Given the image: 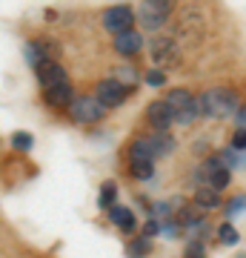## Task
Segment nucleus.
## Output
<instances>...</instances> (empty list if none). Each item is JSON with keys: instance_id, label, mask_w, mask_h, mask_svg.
Here are the masks:
<instances>
[{"instance_id": "16", "label": "nucleus", "mask_w": 246, "mask_h": 258, "mask_svg": "<svg viewBox=\"0 0 246 258\" xmlns=\"http://www.w3.org/2000/svg\"><path fill=\"white\" fill-rule=\"evenodd\" d=\"M129 175L135 181H149L155 175V164L152 161H137V158H129Z\"/></svg>"}, {"instance_id": "6", "label": "nucleus", "mask_w": 246, "mask_h": 258, "mask_svg": "<svg viewBox=\"0 0 246 258\" xmlns=\"http://www.w3.org/2000/svg\"><path fill=\"white\" fill-rule=\"evenodd\" d=\"M129 95L132 92H129L123 83L115 81V78H103L95 86V98H98V103H101L103 109H118V106H123L129 101Z\"/></svg>"}, {"instance_id": "13", "label": "nucleus", "mask_w": 246, "mask_h": 258, "mask_svg": "<svg viewBox=\"0 0 246 258\" xmlns=\"http://www.w3.org/2000/svg\"><path fill=\"white\" fill-rule=\"evenodd\" d=\"M192 201H195V207H198L201 212H212V210L220 207V192H215L212 186H198Z\"/></svg>"}, {"instance_id": "4", "label": "nucleus", "mask_w": 246, "mask_h": 258, "mask_svg": "<svg viewBox=\"0 0 246 258\" xmlns=\"http://www.w3.org/2000/svg\"><path fill=\"white\" fill-rule=\"evenodd\" d=\"M149 55H152V60L157 63V69H172V66H178L181 63V57H183V49H181V43L175 40V37H169V35H155L152 37V43H149Z\"/></svg>"}, {"instance_id": "21", "label": "nucleus", "mask_w": 246, "mask_h": 258, "mask_svg": "<svg viewBox=\"0 0 246 258\" xmlns=\"http://www.w3.org/2000/svg\"><path fill=\"white\" fill-rule=\"evenodd\" d=\"M226 218L232 221V218H237V215H243L246 212V192H240V195H235V198H229L226 201Z\"/></svg>"}, {"instance_id": "12", "label": "nucleus", "mask_w": 246, "mask_h": 258, "mask_svg": "<svg viewBox=\"0 0 246 258\" xmlns=\"http://www.w3.org/2000/svg\"><path fill=\"white\" fill-rule=\"evenodd\" d=\"M112 46H115V52H118V55H123V57L140 55V49H143V35H140L137 29H132V32H123V35H115Z\"/></svg>"}, {"instance_id": "27", "label": "nucleus", "mask_w": 246, "mask_h": 258, "mask_svg": "<svg viewBox=\"0 0 246 258\" xmlns=\"http://www.w3.org/2000/svg\"><path fill=\"white\" fill-rule=\"evenodd\" d=\"M235 123H237V129H246V103L237 109V115H235Z\"/></svg>"}, {"instance_id": "18", "label": "nucleus", "mask_w": 246, "mask_h": 258, "mask_svg": "<svg viewBox=\"0 0 246 258\" xmlns=\"http://www.w3.org/2000/svg\"><path fill=\"white\" fill-rule=\"evenodd\" d=\"M115 81L123 83L129 92H135V86L140 83V75H137L135 66H118V69H115Z\"/></svg>"}, {"instance_id": "20", "label": "nucleus", "mask_w": 246, "mask_h": 258, "mask_svg": "<svg viewBox=\"0 0 246 258\" xmlns=\"http://www.w3.org/2000/svg\"><path fill=\"white\" fill-rule=\"evenodd\" d=\"M9 144L18 149V152H29V149L35 147V138H32V132H23V129H18V132H12Z\"/></svg>"}, {"instance_id": "19", "label": "nucleus", "mask_w": 246, "mask_h": 258, "mask_svg": "<svg viewBox=\"0 0 246 258\" xmlns=\"http://www.w3.org/2000/svg\"><path fill=\"white\" fill-rule=\"evenodd\" d=\"M229 181H232V169L229 166H220V169H215L209 175V181H206V186H212L215 192H220V189H226Z\"/></svg>"}, {"instance_id": "7", "label": "nucleus", "mask_w": 246, "mask_h": 258, "mask_svg": "<svg viewBox=\"0 0 246 258\" xmlns=\"http://www.w3.org/2000/svg\"><path fill=\"white\" fill-rule=\"evenodd\" d=\"M135 9L126 6V3H118V6H109L103 12V29L112 32V35H123V32H132L135 29Z\"/></svg>"}, {"instance_id": "3", "label": "nucleus", "mask_w": 246, "mask_h": 258, "mask_svg": "<svg viewBox=\"0 0 246 258\" xmlns=\"http://www.w3.org/2000/svg\"><path fill=\"white\" fill-rule=\"evenodd\" d=\"M163 101L172 109L175 123H181V126H192L195 120L201 118V103H198L195 95L186 92V89H169Z\"/></svg>"}, {"instance_id": "11", "label": "nucleus", "mask_w": 246, "mask_h": 258, "mask_svg": "<svg viewBox=\"0 0 246 258\" xmlns=\"http://www.w3.org/2000/svg\"><path fill=\"white\" fill-rule=\"evenodd\" d=\"M37 81H40V89H55V86H63V83H72L69 81V72H66L63 66L57 63H46V66H40L37 69Z\"/></svg>"}, {"instance_id": "5", "label": "nucleus", "mask_w": 246, "mask_h": 258, "mask_svg": "<svg viewBox=\"0 0 246 258\" xmlns=\"http://www.w3.org/2000/svg\"><path fill=\"white\" fill-rule=\"evenodd\" d=\"M172 12H175V6L169 3V0H146V3H140V6H137L135 18L140 20V26H143V29L157 32V29L169 20V15H172Z\"/></svg>"}, {"instance_id": "17", "label": "nucleus", "mask_w": 246, "mask_h": 258, "mask_svg": "<svg viewBox=\"0 0 246 258\" xmlns=\"http://www.w3.org/2000/svg\"><path fill=\"white\" fill-rule=\"evenodd\" d=\"M98 207L109 212L112 207H118V184L115 181H106L101 186V195H98Z\"/></svg>"}, {"instance_id": "25", "label": "nucleus", "mask_w": 246, "mask_h": 258, "mask_svg": "<svg viewBox=\"0 0 246 258\" xmlns=\"http://www.w3.org/2000/svg\"><path fill=\"white\" fill-rule=\"evenodd\" d=\"M160 230H163V224L155 221V218H149V221L143 224V232H140V235H146V238H155V235H157Z\"/></svg>"}, {"instance_id": "24", "label": "nucleus", "mask_w": 246, "mask_h": 258, "mask_svg": "<svg viewBox=\"0 0 246 258\" xmlns=\"http://www.w3.org/2000/svg\"><path fill=\"white\" fill-rule=\"evenodd\" d=\"M183 258H206V244H201V241H189V247H186Z\"/></svg>"}, {"instance_id": "22", "label": "nucleus", "mask_w": 246, "mask_h": 258, "mask_svg": "<svg viewBox=\"0 0 246 258\" xmlns=\"http://www.w3.org/2000/svg\"><path fill=\"white\" fill-rule=\"evenodd\" d=\"M218 241H220V244H226V247H229V244H237V241H240V232L232 227V221H226L218 230Z\"/></svg>"}, {"instance_id": "2", "label": "nucleus", "mask_w": 246, "mask_h": 258, "mask_svg": "<svg viewBox=\"0 0 246 258\" xmlns=\"http://www.w3.org/2000/svg\"><path fill=\"white\" fill-rule=\"evenodd\" d=\"M175 152V138L169 132H155V135H137L129 144V158L137 161H155V158L172 155Z\"/></svg>"}, {"instance_id": "26", "label": "nucleus", "mask_w": 246, "mask_h": 258, "mask_svg": "<svg viewBox=\"0 0 246 258\" xmlns=\"http://www.w3.org/2000/svg\"><path fill=\"white\" fill-rule=\"evenodd\" d=\"M232 149H235V152L237 149H240V152L246 149V129H237L235 135H232Z\"/></svg>"}, {"instance_id": "8", "label": "nucleus", "mask_w": 246, "mask_h": 258, "mask_svg": "<svg viewBox=\"0 0 246 258\" xmlns=\"http://www.w3.org/2000/svg\"><path fill=\"white\" fill-rule=\"evenodd\" d=\"M23 55H26V63L37 72L40 66L55 63V60H57V46L49 40V37H35V40H29V43H26Z\"/></svg>"}, {"instance_id": "15", "label": "nucleus", "mask_w": 246, "mask_h": 258, "mask_svg": "<svg viewBox=\"0 0 246 258\" xmlns=\"http://www.w3.org/2000/svg\"><path fill=\"white\" fill-rule=\"evenodd\" d=\"M152 249H155L152 238H146V235H135V238H129V244H126V255L129 258H146Z\"/></svg>"}, {"instance_id": "1", "label": "nucleus", "mask_w": 246, "mask_h": 258, "mask_svg": "<svg viewBox=\"0 0 246 258\" xmlns=\"http://www.w3.org/2000/svg\"><path fill=\"white\" fill-rule=\"evenodd\" d=\"M201 103V115L203 118H215V120H226L235 118L240 103H237V95L226 86H215V89H206V92L198 98Z\"/></svg>"}, {"instance_id": "9", "label": "nucleus", "mask_w": 246, "mask_h": 258, "mask_svg": "<svg viewBox=\"0 0 246 258\" xmlns=\"http://www.w3.org/2000/svg\"><path fill=\"white\" fill-rule=\"evenodd\" d=\"M72 118L77 123H98L103 118V106L95 95H77L72 103Z\"/></svg>"}, {"instance_id": "10", "label": "nucleus", "mask_w": 246, "mask_h": 258, "mask_svg": "<svg viewBox=\"0 0 246 258\" xmlns=\"http://www.w3.org/2000/svg\"><path fill=\"white\" fill-rule=\"evenodd\" d=\"M146 123L155 129V132H169L175 118H172V109L166 106V101H152L146 106Z\"/></svg>"}, {"instance_id": "23", "label": "nucleus", "mask_w": 246, "mask_h": 258, "mask_svg": "<svg viewBox=\"0 0 246 258\" xmlns=\"http://www.w3.org/2000/svg\"><path fill=\"white\" fill-rule=\"evenodd\" d=\"M146 83H149V86H155V89H160V86H163L166 83V72L163 69H149V72H146Z\"/></svg>"}, {"instance_id": "14", "label": "nucleus", "mask_w": 246, "mask_h": 258, "mask_svg": "<svg viewBox=\"0 0 246 258\" xmlns=\"http://www.w3.org/2000/svg\"><path fill=\"white\" fill-rule=\"evenodd\" d=\"M109 218H112V224H115V227H120L123 232H135V227H137L135 212L129 210V207H120V204L109 210Z\"/></svg>"}]
</instances>
